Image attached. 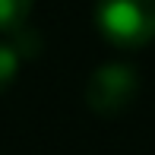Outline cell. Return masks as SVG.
<instances>
[{"instance_id": "2", "label": "cell", "mask_w": 155, "mask_h": 155, "mask_svg": "<svg viewBox=\"0 0 155 155\" xmlns=\"http://www.w3.org/2000/svg\"><path fill=\"white\" fill-rule=\"evenodd\" d=\"M136 89H139V79H136L133 67L104 63L86 82V104L101 117H114L130 108V101L136 98Z\"/></svg>"}, {"instance_id": "4", "label": "cell", "mask_w": 155, "mask_h": 155, "mask_svg": "<svg viewBox=\"0 0 155 155\" xmlns=\"http://www.w3.org/2000/svg\"><path fill=\"white\" fill-rule=\"evenodd\" d=\"M19 63H22L19 48L10 45V41H0V92H6L13 86V79L19 73Z\"/></svg>"}, {"instance_id": "3", "label": "cell", "mask_w": 155, "mask_h": 155, "mask_svg": "<svg viewBox=\"0 0 155 155\" xmlns=\"http://www.w3.org/2000/svg\"><path fill=\"white\" fill-rule=\"evenodd\" d=\"M35 0H0V32H16Z\"/></svg>"}, {"instance_id": "1", "label": "cell", "mask_w": 155, "mask_h": 155, "mask_svg": "<svg viewBox=\"0 0 155 155\" xmlns=\"http://www.w3.org/2000/svg\"><path fill=\"white\" fill-rule=\"evenodd\" d=\"M95 25L117 48H143L155 38V0H95Z\"/></svg>"}]
</instances>
